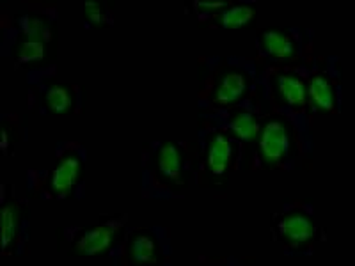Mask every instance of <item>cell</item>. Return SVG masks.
Masks as SVG:
<instances>
[{
	"label": "cell",
	"mask_w": 355,
	"mask_h": 266,
	"mask_svg": "<svg viewBox=\"0 0 355 266\" xmlns=\"http://www.w3.org/2000/svg\"><path fill=\"white\" fill-rule=\"evenodd\" d=\"M265 107H263V101L259 98L258 89L256 93L249 98L247 101H243L242 105L234 107V109L226 110V112L218 114H198V119L210 123V125L218 126L224 132H227L231 137L236 139L240 145H242L243 151V166H245V160L249 157L252 145H254L256 139H258L259 128H261L263 116H265Z\"/></svg>",
	"instance_id": "15"
},
{
	"label": "cell",
	"mask_w": 355,
	"mask_h": 266,
	"mask_svg": "<svg viewBox=\"0 0 355 266\" xmlns=\"http://www.w3.org/2000/svg\"><path fill=\"white\" fill-rule=\"evenodd\" d=\"M27 82V107L43 117L80 116L85 109L87 93L77 82H68L57 62L31 69Z\"/></svg>",
	"instance_id": "9"
},
{
	"label": "cell",
	"mask_w": 355,
	"mask_h": 266,
	"mask_svg": "<svg viewBox=\"0 0 355 266\" xmlns=\"http://www.w3.org/2000/svg\"><path fill=\"white\" fill-rule=\"evenodd\" d=\"M82 11H84V28L87 30H107L116 24V17H114V8L105 2H84L82 4Z\"/></svg>",
	"instance_id": "18"
},
{
	"label": "cell",
	"mask_w": 355,
	"mask_h": 266,
	"mask_svg": "<svg viewBox=\"0 0 355 266\" xmlns=\"http://www.w3.org/2000/svg\"><path fill=\"white\" fill-rule=\"evenodd\" d=\"M198 266H258L252 256L239 254H201Z\"/></svg>",
	"instance_id": "19"
},
{
	"label": "cell",
	"mask_w": 355,
	"mask_h": 266,
	"mask_svg": "<svg viewBox=\"0 0 355 266\" xmlns=\"http://www.w3.org/2000/svg\"><path fill=\"white\" fill-rule=\"evenodd\" d=\"M0 57L25 69L46 66L59 48V8L50 2H27L0 12Z\"/></svg>",
	"instance_id": "1"
},
{
	"label": "cell",
	"mask_w": 355,
	"mask_h": 266,
	"mask_svg": "<svg viewBox=\"0 0 355 266\" xmlns=\"http://www.w3.org/2000/svg\"><path fill=\"white\" fill-rule=\"evenodd\" d=\"M315 55V30L307 27L261 28L256 36L254 61L259 69L300 66Z\"/></svg>",
	"instance_id": "11"
},
{
	"label": "cell",
	"mask_w": 355,
	"mask_h": 266,
	"mask_svg": "<svg viewBox=\"0 0 355 266\" xmlns=\"http://www.w3.org/2000/svg\"><path fill=\"white\" fill-rule=\"evenodd\" d=\"M110 266H173V242L166 226H128L110 256Z\"/></svg>",
	"instance_id": "12"
},
{
	"label": "cell",
	"mask_w": 355,
	"mask_h": 266,
	"mask_svg": "<svg viewBox=\"0 0 355 266\" xmlns=\"http://www.w3.org/2000/svg\"><path fill=\"white\" fill-rule=\"evenodd\" d=\"M309 64L311 61L300 66L259 69L258 93L266 112L283 114L302 128L313 130L315 117L311 116L307 96Z\"/></svg>",
	"instance_id": "8"
},
{
	"label": "cell",
	"mask_w": 355,
	"mask_h": 266,
	"mask_svg": "<svg viewBox=\"0 0 355 266\" xmlns=\"http://www.w3.org/2000/svg\"><path fill=\"white\" fill-rule=\"evenodd\" d=\"M315 154L313 130L299 126L277 112H265L245 172H295L309 170Z\"/></svg>",
	"instance_id": "3"
},
{
	"label": "cell",
	"mask_w": 355,
	"mask_h": 266,
	"mask_svg": "<svg viewBox=\"0 0 355 266\" xmlns=\"http://www.w3.org/2000/svg\"><path fill=\"white\" fill-rule=\"evenodd\" d=\"M198 142L148 141L141 157V194L146 201H180L196 185Z\"/></svg>",
	"instance_id": "2"
},
{
	"label": "cell",
	"mask_w": 355,
	"mask_h": 266,
	"mask_svg": "<svg viewBox=\"0 0 355 266\" xmlns=\"http://www.w3.org/2000/svg\"><path fill=\"white\" fill-rule=\"evenodd\" d=\"M2 211V258H21L31 243L33 215L27 197H18L11 183L0 185Z\"/></svg>",
	"instance_id": "14"
},
{
	"label": "cell",
	"mask_w": 355,
	"mask_h": 266,
	"mask_svg": "<svg viewBox=\"0 0 355 266\" xmlns=\"http://www.w3.org/2000/svg\"><path fill=\"white\" fill-rule=\"evenodd\" d=\"M194 139L198 142L196 186L215 195H224L230 188L231 177L242 170V145L230 133L202 119H198Z\"/></svg>",
	"instance_id": "6"
},
{
	"label": "cell",
	"mask_w": 355,
	"mask_h": 266,
	"mask_svg": "<svg viewBox=\"0 0 355 266\" xmlns=\"http://www.w3.org/2000/svg\"><path fill=\"white\" fill-rule=\"evenodd\" d=\"M128 226L123 211L101 215L89 226H61L55 229L57 249L68 258H110Z\"/></svg>",
	"instance_id": "10"
},
{
	"label": "cell",
	"mask_w": 355,
	"mask_h": 266,
	"mask_svg": "<svg viewBox=\"0 0 355 266\" xmlns=\"http://www.w3.org/2000/svg\"><path fill=\"white\" fill-rule=\"evenodd\" d=\"M0 151L2 157L8 158L15 154V151L25 144L28 139V128L24 116L18 112H2L0 114Z\"/></svg>",
	"instance_id": "17"
},
{
	"label": "cell",
	"mask_w": 355,
	"mask_h": 266,
	"mask_svg": "<svg viewBox=\"0 0 355 266\" xmlns=\"http://www.w3.org/2000/svg\"><path fill=\"white\" fill-rule=\"evenodd\" d=\"M270 233L275 245L286 258L306 259L325 242V231L316 218L315 202L306 197H290L272 213Z\"/></svg>",
	"instance_id": "7"
},
{
	"label": "cell",
	"mask_w": 355,
	"mask_h": 266,
	"mask_svg": "<svg viewBox=\"0 0 355 266\" xmlns=\"http://www.w3.org/2000/svg\"><path fill=\"white\" fill-rule=\"evenodd\" d=\"M87 148L78 141H59L53 145L52 163L44 169H28L25 194L31 201H82L85 195Z\"/></svg>",
	"instance_id": "5"
},
{
	"label": "cell",
	"mask_w": 355,
	"mask_h": 266,
	"mask_svg": "<svg viewBox=\"0 0 355 266\" xmlns=\"http://www.w3.org/2000/svg\"><path fill=\"white\" fill-rule=\"evenodd\" d=\"M259 66L243 55H201L198 59V114H218L242 105L258 89Z\"/></svg>",
	"instance_id": "4"
},
{
	"label": "cell",
	"mask_w": 355,
	"mask_h": 266,
	"mask_svg": "<svg viewBox=\"0 0 355 266\" xmlns=\"http://www.w3.org/2000/svg\"><path fill=\"white\" fill-rule=\"evenodd\" d=\"M224 4L226 2H218V0L217 2H199V0H194V2L187 4V15L194 18L198 27L202 28L224 8Z\"/></svg>",
	"instance_id": "20"
},
{
	"label": "cell",
	"mask_w": 355,
	"mask_h": 266,
	"mask_svg": "<svg viewBox=\"0 0 355 266\" xmlns=\"http://www.w3.org/2000/svg\"><path fill=\"white\" fill-rule=\"evenodd\" d=\"M258 2L227 0L224 8L205 25V30H252L258 24Z\"/></svg>",
	"instance_id": "16"
},
{
	"label": "cell",
	"mask_w": 355,
	"mask_h": 266,
	"mask_svg": "<svg viewBox=\"0 0 355 266\" xmlns=\"http://www.w3.org/2000/svg\"><path fill=\"white\" fill-rule=\"evenodd\" d=\"M311 116L334 117L343 110V68L338 55H315L307 73Z\"/></svg>",
	"instance_id": "13"
}]
</instances>
